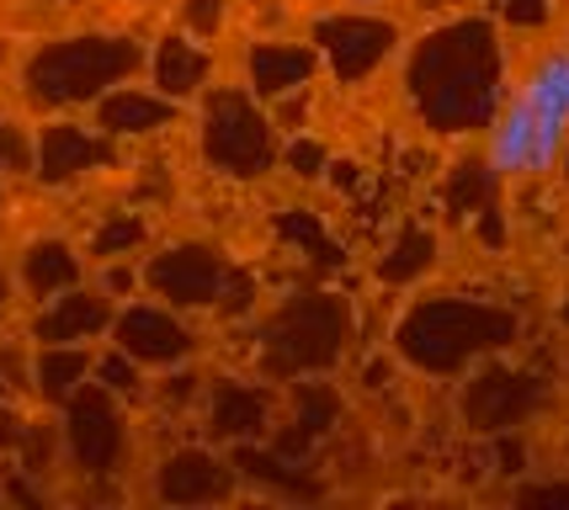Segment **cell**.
Returning a JSON list of instances; mask_svg holds the SVG:
<instances>
[{
  "mask_svg": "<svg viewBox=\"0 0 569 510\" xmlns=\"http://www.w3.org/2000/svg\"><path fill=\"white\" fill-rule=\"evenodd\" d=\"M128 288H133V271H123V267L107 271V292H128Z\"/></svg>",
  "mask_w": 569,
  "mask_h": 510,
  "instance_id": "cell-35",
  "label": "cell"
},
{
  "mask_svg": "<svg viewBox=\"0 0 569 510\" xmlns=\"http://www.w3.org/2000/svg\"><path fill=\"white\" fill-rule=\"evenodd\" d=\"M6 292H11V288H6V271H0V309H6Z\"/></svg>",
  "mask_w": 569,
  "mask_h": 510,
  "instance_id": "cell-38",
  "label": "cell"
},
{
  "mask_svg": "<svg viewBox=\"0 0 569 510\" xmlns=\"http://www.w3.org/2000/svg\"><path fill=\"white\" fill-rule=\"evenodd\" d=\"M53 447H59V426H49V420H27V437H22V447H17L27 462V473H49Z\"/></svg>",
  "mask_w": 569,
  "mask_h": 510,
  "instance_id": "cell-23",
  "label": "cell"
},
{
  "mask_svg": "<svg viewBox=\"0 0 569 510\" xmlns=\"http://www.w3.org/2000/svg\"><path fill=\"white\" fill-rule=\"evenodd\" d=\"M64 441H70V458L91 473V479H107L123 468L128 452V420L118 410L112 389L101 383H80V389L64 399Z\"/></svg>",
  "mask_w": 569,
  "mask_h": 510,
  "instance_id": "cell-7",
  "label": "cell"
},
{
  "mask_svg": "<svg viewBox=\"0 0 569 510\" xmlns=\"http://www.w3.org/2000/svg\"><path fill=\"white\" fill-rule=\"evenodd\" d=\"M347 6H357V11H368V6H378V0H347Z\"/></svg>",
  "mask_w": 569,
  "mask_h": 510,
  "instance_id": "cell-37",
  "label": "cell"
},
{
  "mask_svg": "<svg viewBox=\"0 0 569 510\" xmlns=\"http://www.w3.org/2000/svg\"><path fill=\"white\" fill-rule=\"evenodd\" d=\"M0 383H6V393H22V389H27V362H22V351H0Z\"/></svg>",
  "mask_w": 569,
  "mask_h": 510,
  "instance_id": "cell-31",
  "label": "cell"
},
{
  "mask_svg": "<svg viewBox=\"0 0 569 510\" xmlns=\"http://www.w3.org/2000/svg\"><path fill=\"white\" fill-rule=\"evenodd\" d=\"M405 86L426 128L469 133L490 122L500 97V49L490 22H447L410 49Z\"/></svg>",
  "mask_w": 569,
  "mask_h": 510,
  "instance_id": "cell-1",
  "label": "cell"
},
{
  "mask_svg": "<svg viewBox=\"0 0 569 510\" xmlns=\"http://www.w3.org/2000/svg\"><path fill=\"white\" fill-rule=\"evenodd\" d=\"M154 489L166 506H223L234 494V462L213 458L208 447H181L160 462Z\"/></svg>",
  "mask_w": 569,
  "mask_h": 510,
  "instance_id": "cell-11",
  "label": "cell"
},
{
  "mask_svg": "<svg viewBox=\"0 0 569 510\" xmlns=\"http://www.w3.org/2000/svg\"><path fill=\"white\" fill-rule=\"evenodd\" d=\"M320 70V49L315 43H256L250 49V91L267 101L298 97Z\"/></svg>",
  "mask_w": 569,
  "mask_h": 510,
  "instance_id": "cell-15",
  "label": "cell"
},
{
  "mask_svg": "<svg viewBox=\"0 0 569 510\" xmlns=\"http://www.w3.org/2000/svg\"><path fill=\"white\" fill-rule=\"evenodd\" d=\"M112 336H118V351H128L139 367H176L198 351V336L154 303H133L128 314H118Z\"/></svg>",
  "mask_w": 569,
  "mask_h": 510,
  "instance_id": "cell-10",
  "label": "cell"
},
{
  "mask_svg": "<svg viewBox=\"0 0 569 510\" xmlns=\"http://www.w3.org/2000/svg\"><path fill=\"white\" fill-rule=\"evenodd\" d=\"M80 282V261H74V250L64 240H38L27 244L22 256V288L32 298H53V292H64Z\"/></svg>",
  "mask_w": 569,
  "mask_h": 510,
  "instance_id": "cell-19",
  "label": "cell"
},
{
  "mask_svg": "<svg viewBox=\"0 0 569 510\" xmlns=\"http://www.w3.org/2000/svg\"><path fill=\"white\" fill-rule=\"evenodd\" d=\"M202 154H208V166L234 181L267 176L282 160L277 122L246 91H213L202 101Z\"/></svg>",
  "mask_w": 569,
  "mask_h": 510,
  "instance_id": "cell-6",
  "label": "cell"
},
{
  "mask_svg": "<svg viewBox=\"0 0 569 510\" xmlns=\"http://www.w3.org/2000/svg\"><path fill=\"white\" fill-rule=\"evenodd\" d=\"M351 340V309L336 292H298L261 324V372L272 383H298L320 378L347 357Z\"/></svg>",
  "mask_w": 569,
  "mask_h": 510,
  "instance_id": "cell-5",
  "label": "cell"
},
{
  "mask_svg": "<svg viewBox=\"0 0 569 510\" xmlns=\"http://www.w3.org/2000/svg\"><path fill=\"white\" fill-rule=\"evenodd\" d=\"M192 393H198V378H192V372H181V378H171V389H166V399H171V404H187Z\"/></svg>",
  "mask_w": 569,
  "mask_h": 510,
  "instance_id": "cell-34",
  "label": "cell"
},
{
  "mask_svg": "<svg viewBox=\"0 0 569 510\" xmlns=\"http://www.w3.org/2000/svg\"><path fill=\"white\" fill-rule=\"evenodd\" d=\"M101 330H112V303L101 292H80V288L53 292V303L32 324V336L43 346H80V340H97Z\"/></svg>",
  "mask_w": 569,
  "mask_h": 510,
  "instance_id": "cell-14",
  "label": "cell"
},
{
  "mask_svg": "<svg viewBox=\"0 0 569 510\" xmlns=\"http://www.w3.org/2000/svg\"><path fill=\"white\" fill-rule=\"evenodd\" d=\"M144 64V49L133 38H107V32H86V38H59L27 59V97L38 107H86L101 101L112 86L133 80Z\"/></svg>",
  "mask_w": 569,
  "mask_h": 510,
  "instance_id": "cell-3",
  "label": "cell"
},
{
  "mask_svg": "<svg viewBox=\"0 0 569 510\" xmlns=\"http://www.w3.org/2000/svg\"><path fill=\"white\" fill-rule=\"evenodd\" d=\"M399 27L383 22V17H368V11H336V17H320L315 22V49L330 64V74L341 86H362L368 74L383 70V59L395 53Z\"/></svg>",
  "mask_w": 569,
  "mask_h": 510,
  "instance_id": "cell-8",
  "label": "cell"
},
{
  "mask_svg": "<svg viewBox=\"0 0 569 510\" xmlns=\"http://www.w3.org/2000/svg\"><path fill=\"white\" fill-rule=\"evenodd\" d=\"M267 420H272V393L256 389V383H219L213 389V410H208V431L219 441H256L267 437Z\"/></svg>",
  "mask_w": 569,
  "mask_h": 510,
  "instance_id": "cell-16",
  "label": "cell"
},
{
  "mask_svg": "<svg viewBox=\"0 0 569 510\" xmlns=\"http://www.w3.org/2000/svg\"><path fill=\"white\" fill-rule=\"evenodd\" d=\"M421 11H447V6H463V0H416Z\"/></svg>",
  "mask_w": 569,
  "mask_h": 510,
  "instance_id": "cell-36",
  "label": "cell"
},
{
  "mask_svg": "<svg viewBox=\"0 0 569 510\" xmlns=\"http://www.w3.org/2000/svg\"><path fill=\"white\" fill-rule=\"evenodd\" d=\"M234 468L246 473V479H256V484H272L282 489V494H320V484L315 479H303V473H293V458H282V452H267V447H256V441H234Z\"/></svg>",
  "mask_w": 569,
  "mask_h": 510,
  "instance_id": "cell-20",
  "label": "cell"
},
{
  "mask_svg": "<svg viewBox=\"0 0 569 510\" xmlns=\"http://www.w3.org/2000/svg\"><path fill=\"white\" fill-rule=\"evenodd\" d=\"M426 261H431V240H426L421 229H405V240L389 250V261L378 267V277H383V282H410Z\"/></svg>",
  "mask_w": 569,
  "mask_h": 510,
  "instance_id": "cell-22",
  "label": "cell"
},
{
  "mask_svg": "<svg viewBox=\"0 0 569 510\" xmlns=\"http://www.w3.org/2000/svg\"><path fill=\"white\" fill-rule=\"evenodd\" d=\"M176 118V101L171 97H149V91H133V86H123V91H107V97L97 101V122L107 128V139L112 133H154V128H171Z\"/></svg>",
  "mask_w": 569,
  "mask_h": 510,
  "instance_id": "cell-17",
  "label": "cell"
},
{
  "mask_svg": "<svg viewBox=\"0 0 569 510\" xmlns=\"http://www.w3.org/2000/svg\"><path fill=\"white\" fill-rule=\"evenodd\" d=\"M223 277H229V261L213 244H171L144 267L149 292L166 298L171 309H213Z\"/></svg>",
  "mask_w": 569,
  "mask_h": 510,
  "instance_id": "cell-9",
  "label": "cell"
},
{
  "mask_svg": "<svg viewBox=\"0 0 569 510\" xmlns=\"http://www.w3.org/2000/svg\"><path fill=\"white\" fill-rule=\"evenodd\" d=\"M208 53L198 49V43H187L181 32H171V38H160V49H154V91L171 101H187L202 91V80H208Z\"/></svg>",
  "mask_w": 569,
  "mask_h": 510,
  "instance_id": "cell-18",
  "label": "cell"
},
{
  "mask_svg": "<svg viewBox=\"0 0 569 510\" xmlns=\"http://www.w3.org/2000/svg\"><path fill=\"white\" fill-rule=\"evenodd\" d=\"M32 166H38V144H27L22 128H17L11 118H0V170H11V176H27Z\"/></svg>",
  "mask_w": 569,
  "mask_h": 510,
  "instance_id": "cell-26",
  "label": "cell"
},
{
  "mask_svg": "<svg viewBox=\"0 0 569 510\" xmlns=\"http://www.w3.org/2000/svg\"><path fill=\"white\" fill-rule=\"evenodd\" d=\"M133 244H144V219H112L91 234V256H123Z\"/></svg>",
  "mask_w": 569,
  "mask_h": 510,
  "instance_id": "cell-25",
  "label": "cell"
},
{
  "mask_svg": "<svg viewBox=\"0 0 569 510\" xmlns=\"http://www.w3.org/2000/svg\"><path fill=\"white\" fill-rule=\"evenodd\" d=\"M181 27L198 32V38H213L223 27V0H187L181 6Z\"/></svg>",
  "mask_w": 569,
  "mask_h": 510,
  "instance_id": "cell-30",
  "label": "cell"
},
{
  "mask_svg": "<svg viewBox=\"0 0 569 510\" xmlns=\"http://www.w3.org/2000/svg\"><path fill=\"white\" fill-rule=\"evenodd\" d=\"M569 149V49L543 53L506 97L490 128L485 170L496 181H532L565 160Z\"/></svg>",
  "mask_w": 569,
  "mask_h": 510,
  "instance_id": "cell-2",
  "label": "cell"
},
{
  "mask_svg": "<svg viewBox=\"0 0 569 510\" xmlns=\"http://www.w3.org/2000/svg\"><path fill=\"white\" fill-rule=\"evenodd\" d=\"M112 166V139H97V133H86V128H74V122H49L43 133H38V176L59 187V181H74V176H86V170H101Z\"/></svg>",
  "mask_w": 569,
  "mask_h": 510,
  "instance_id": "cell-12",
  "label": "cell"
},
{
  "mask_svg": "<svg viewBox=\"0 0 569 510\" xmlns=\"http://www.w3.org/2000/svg\"><path fill=\"white\" fill-rule=\"evenodd\" d=\"M32 378H38V393H43L49 404H64V399L91 378V357H86L80 346H43Z\"/></svg>",
  "mask_w": 569,
  "mask_h": 510,
  "instance_id": "cell-21",
  "label": "cell"
},
{
  "mask_svg": "<svg viewBox=\"0 0 569 510\" xmlns=\"http://www.w3.org/2000/svg\"><path fill=\"white\" fill-rule=\"evenodd\" d=\"M27 437V420L17 410H0V452H17Z\"/></svg>",
  "mask_w": 569,
  "mask_h": 510,
  "instance_id": "cell-32",
  "label": "cell"
},
{
  "mask_svg": "<svg viewBox=\"0 0 569 510\" xmlns=\"http://www.w3.org/2000/svg\"><path fill=\"white\" fill-rule=\"evenodd\" d=\"M500 11H506V17H511V22H538V17H543V0H500Z\"/></svg>",
  "mask_w": 569,
  "mask_h": 510,
  "instance_id": "cell-33",
  "label": "cell"
},
{
  "mask_svg": "<svg viewBox=\"0 0 569 510\" xmlns=\"http://www.w3.org/2000/svg\"><path fill=\"white\" fill-rule=\"evenodd\" d=\"M277 234H282V240H293V244H303V250L315 244L325 267H336V261H341V256H336V244H325V229L309 219V213H282V219H277Z\"/></svg>",
  "mask_w": 569,
  "mask_h": 510,
  "instance_id": "cell-24",
  "label": "cell"
},
{
  "mask_svg": "<svg viewBox=\"0 0 569 510\" xmlns=\"http://www.w3.org/2000/svg\"><path fill=\"white\" fill-rule=\"evenodd\" d=\"M511 340V319L490 303H463V298H421L410 314L399 319L395 351L421 372L452 378L479 357Z\"/></svg>",
  "mask_w": 569,
  "mask_h": 510,
  "instance_id": "cell-4",
  "label": "cell"
},
{
  "mask_svg": "<svg viewBox=\"0 0 569 510\" xmlns=\"http://www.w3.org/2000/svg\"><path fill=\"white\" fill-rule=\"evenodd\" d=\"M97 378H101V389H112V393H139V362H133L128 351L101 357V362H97Z\"/></svg>",
  "mask_w": 569,
  "mask_h": 510,
  "instance_id": "cell-28",
  "label": "cell"
},
{
  "mask_svg": "<svg viewBox=\"0 0 569 510\" xmlns=\"http://www.w3.org/2000/svg\"><path fill=\"white\" fill-rule=\"evenodd\" d=\"M336 420H341V393L330 389V383H298L293 404H288V420H282V431L272 437V447L282 458H309L330 437Z\"/></svg>",
  "mask_w": 569,
  "mask_h": 510,
  "instance_id": "cell-13",
  "label": "cell"
},
{
  "mask_svg": "<svg viewBox=\"0 0 569 510\" xmlns=\"http://www.w3.org/2000/svg\"><path fill=\"white\" fill-rule=\"evenodd\" d=\"M282 160H288V170L303 176V181H315V176L330 170V154H325V144H315V139H293V144L282 149Z\"/></svg>",
  "mask_w": 569,
  "mask_h": 510,
  "instance_id": "cell-29",
  "label": "cell"
},
{
  "mask_svg": "<svg viewBox=\"0 0 569 510\" xmlns=\"http://www.w3.org/2000/svg\"><path fill=\"white\" fill-rule=\"evenodd\" d=\"M256 309V277L240 267H229V277H223V292H219V314L223 319H240Z\"/></svg>",
  "mask_w": 569,
  "mask_h": 510,
  "instance_id": "cell-27",
  "label": "cell"
}]
</instances>
